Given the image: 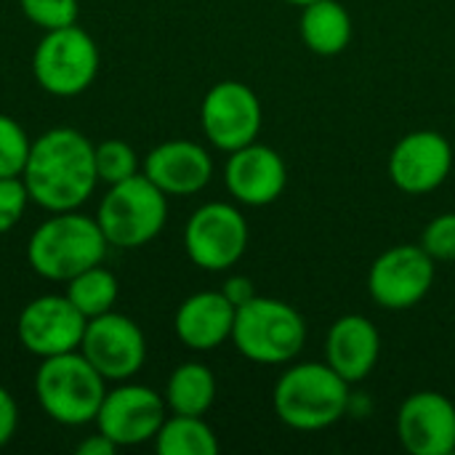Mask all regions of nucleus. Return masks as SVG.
<instances>
[{
	"instance_id": "obj_8",
	"label": "nucleus",
	"mask_w": 455,
	"mask_h": 455,
	"mask_svg": "<svg viewBox=\"0 0 455 455\" xmlns=\"http://www.w3.org/2000/svg\"><path fill=\"white\" fill-rule=\"evenodd\" d=\"M248 221L232 203L200 205L184 227V251L205 272L232 269L248 248Z\"/></svg>"
},
{
	"instance_id": "obj_28",
	"label": "nucleus",
	"mask_w": 455,
	"mask_h": 455,
	"mask_svg": "<svg viewBox=\"0 0 455 455\" xmlns=\"http://www.w3.org/2000/svg\"><path fill=\"white\" fill-rule=\"evenodd\" d=\"M29 192L21 181V176L0 179V235L11 232L29 208Z\"/></svg>"
},
{
	"instance_id": "obj_10",
	"label": "nucleus",
	"mask_w": 455,
	"mask_h": 455,
	"mask_svg": "<svg viewBox=\"0 0 455 455\" xmlns=\"http://www.w3.org/2000/svg\"><path fill=\"white\" fill-rule=\"evenodd\" d=\"M437 275V261L413 243L392 245L368 272V293L381 309L405 312L421 304Z\"/></svg>"
},
{
	"instance_id": "obj_26",
	"label": "nucleus",
	"mask_w": 455,
	"mask_h": 455,
	"mask_svg": "<svg viewBox=\"0 0 455 455\" xmlns=\"http://www.w3.org/2000/svg\"><path fill=\"white\" fill-rule=\"evenodd\" d=\"M19 8L27 16V21H32L43 32L77 24L80 16L77 0H19Z\"/></svg>"
},
{
	"instance_id": "obj_27",
	"label": "nucleus",
	"mask_w": 455,
	"mask_h": 455,
	"mask_svg": "<svg viewBox=\"0 0 455 455\" xmlns=\"http://www.w3.org/2000/svg\"><path fill=\"white\" fill-rule=\"evenodd\" d=\"M421 248L435 261H455V211L435 216L421 232Z\"/></svg>"
},
{
	"instance_id": "obj_16",
	"label": "nucleus",
	"mask_w": 455,
	"mask_h": 455,
	"mask_svg": "<svg viewBox=\"0 0 455 455\" xmlns=\"http://www.w3.org/2000/svg\"><path fill=\"white\" fill-rule=\"evenodd\" d=\"M224 184L235 203L264 208L285 192L288 168L277 149L253 141L229 152L224 165Z\"/></svg>"
},
{
	"instance_id": "obj_23",
	"label": "nucleus",
	"mask_w": 455,
	"mask_h": 455,
	"mask_svg": "<svg viewBox=\"0 0 455 455\" xmlns=\"http://www.w3.org/2000/svg\"><path fill=\"white\" fill-rule=\"evenodd\" d=\"M117 296H120V283L104 267V261L96 267H88L85 272L75 275L67 283V299L80 309L85 320L112 312L117 304Z\"/></svg>"
},
{
	"instance_id": "obj_14",
	"label": "nucleus",
	"mask_w": 455,
	"mask_h": 455,
	"mask_svg": "<svg viewBox=\"0 0 455 455\" xmlns=\"http://www.w3.org/2000/svg\"><path fill=\"white\" fill-rule=\"evenodd\" d=\"M453 171V147L440 131H411L389 152V179L405 195L440 189Z\"/></svg>"
},
{
	"instance_id": "obj_4",
	"label": "nucleus",
	"mask_w": 455,
	"mask_h": 455,
	"mask_svg": "<svg viewBox=\"0 0 455 455\" xmlns=\"http://www.w3.org/2000/svg\"><path fill=\"white\" fill-rule=\"evenodd\" d=\"M107 379L83 357L80 349L45 357L35 373V397L43 413L61 427H85L96 421Z\"/></svg>"
},
{
	"instance_id": "obj_21",
	"label": "nucleus",
	"mask_w": 455,
	"mask_h": 455,
	"mask_svg": "<svg viewBox=\"0 0 455 455\" xmlns=\"http://www.w3.org/2000/svg\"><path fill=\"white\" fill-rule=\"evenodd\" d=\"M163 397L171 413L205 416L216 403V376L205 363H181L171 371Z\"/></svg>"
},
{
	"instance_id": "obj_22",
	"label": "nucleus",
	"mask_w": 455,
	"mask_h": 455,
	"mask_svg": "<svg viewBox=\"0 0 455 455\" xmlns=\"http://www.w3.org/2000/svg\"><path fill=\"white\" fill-rule=\"evenodd\" d=\"M155 451L160 455H216L219 437L205 424L203 416H165L160 432L155 435Z\"/></svg>"
},
{
	"instance_id": "obj_31",
	"label": "nucleus",
	"mask_w": 455,
	"mask_h": 455,
	"mask_svg": "<svg viewBox=\"0 0 455 455\" xmlns=\"http://www.w3.org/2000/svg\"><path fill=\"white\" fill-rule=\"evenodd\" d=\"M77 453L80 455H115L117 453V445H115V443H112L107 435L96 432V435L85 437V440L77 445Z\"/></svg>"
},
{
	"instance_id": "obj_6",
	"label": "nucleus",
	"mask_w": 455,
	"mask_h": 455,
	"mask_svg": "<svg viewBox=\"0 0 455 455\" xmlns=\"http://www.w3.org/2000/svg\"><path fill=\"white\" fill-rule=\"evenodd\" d=\"M96 221L112 248L136 251L149 245L168 221V195L144 173L107 187Z\"/></svg>"
},
{
	"instance_id": "obj_19",
	"label": "nucleus",
	"mask_w": 455,
	"mask_h": 455,
	"mask_svg": "<svg viewBox=\"0 0 455 455\" xmlns=\"http://www.w3.org/2000/svg\"><path fill=\"white\" fill-rule=\"evenodd\" d=\"M381 355L379 328L365 315H344L339 317L325 336V363L347 381H365Z\"/></svg>"
},
{
	"instance_id": "obj_25",
	"label": "nucleus",
	"mask_w": 455,
	"mask_h": 455,
	"mask_svg": "<svg viewBox=\"0 0 455 455\" xmlns=\"http://www.w3.org/2000/svg\"><path fill=\"white\" fill-rule=\"evenodd\" d=\"M32 139L27 136L24 125L13 120L11 115L0 112V179L21 176L27 157H29Z\"/></svg>"
},
{
	"instance_id": "obj_32",
	"label": "nucleus",
	"mask_w": 455,
	"mask_h": 455,
	"mask_svg": "<svg viewBox=\"0 0 455 455\" xmlns=\"http://www.w3.org/2000/svg\"><path fill=\"white\" fill-rule=\"evenodd\" d=\"M285 3H291V5H299V8H304V5H309V3H315V0H285Z\"/></svg>"
},
{
	"instance_id": "obj_29",
	"label": "nucleus",
	"mask_w": 455,
	"mask_h": 455,
	"mask_svg": "<svg viewBox=\"0 0 455 455\" xmlns=\"http://www.w3.org/2000/svg\"><path fill=\"white\" fill-rule=\"evenodd\" d=\"M19 429V405L13 400V395L0 387V451L13 440Z\"/></svg>"
},
{
	"instance_id": "obj_17",
	"label": "nucleus",
	"mask_w": 455,
	"mask_h": 455,
	"mask_svg": "<svg viewBox=\"0 0 455 455\" xmlns=\"http://www.w3.org/2000/svg\"><path fill=\"white\" fill-rule=\"evenodd\" d=\"M141 173L168 197H189L211 184L213 157L197 141L171 139L149 149Z\"/></svg>"
},
{
	"instance_id": "obj_5",
	"label": "nucleus",
	"mask_w": 455,
	"mask_h": 455,
	"mask_svg": "<svg viewBox=\"0 0 455 455\" xmlns=\"http://www.w3.org/2000/svg\"><path fill=\"white\" fill-rule=\"evenodd\" d=\"M232 344L256 365H288L307 344V320L288 301L253 296L237 307Z\"/></svg>"
},
{
	"instance_id": "obj_13",
	"label": "nucleus",
	"mask_w": 455,
	"mask_h": 455,
	"mask_svg": "<svg viewBox=\"0 0 455 455\" xmlns=\"http://www.w3.org/2000/svg\"><path fill=\"white\" fill-rule=\"evenodd\" d=\"M88 320L67 299V293H45L32 299L16 320L19 344L32 357H56L80 349Z\"/></svg>"
},
{
	"instance_id": "obj_30",
	"label": "nucleus",
	"mask_w": 455,
	"mask_h": 455,
	"mask_svg": "<svg viewBox=\"0 0 455 455\" xmlns=\"http://www.w3.org/2000/svg\"><path fill=\"white\" fill-rule=\"evenodd\" d=\"M221 293H224L235 307H243V304H248V301L256 296V291H253V280H251V277H243V275H232V277H227V283L221 285Z\"/></svg>"
},
{
	"instance_id": "obj_18",
	"label": "nucleus",
	"mask_w": 455,
	"mask_h": 455,
	"mask_svg": "<svg viewBox=\"0 0 455 455\" xmlns=\"http://www.w3.org/2000/svg\"><path fill=\"white\" fill-rule=\"evenodd\" d=\"M237 307L221 291H200L181 301L173 317L176 339L192 352H213L232 341Z\"/></svg>"
},
{
	"instance_id": "obj_9",
	"label": "nucleus",
	"mask_w": 455,
	"mask_h": 455,
	"mask_svg": "<svg viewBox=\"0 0 455 455\" xmlns=\"http://www.w3.org/2000/svg\"><path fill=\"white\" fill-rule=\"evenodd\" d=\"M200 125L205 139L229 155L259 141L264 109L251 85L240 80H221L211 85L200 101Z\"/></svg>"
},
{
	"instance_id": "obj_11",
	"label": "nucleus",
	"mask_w": 455,
	"mask_h": 455,
	"mask_svg": "<svg viewBox=\"0 0 455 455\" xmlns=\"http://www.w3.org/2000/svg\"><path fill=\"white\" fill-rule=\"evenodd\" d=\"M168 416L165 397L144 384L120 381L107 389L96 413V432L107 435L117 448H136L152 443Z\"/></svg>"
},
{
	"instance_id": "obj_12",
	"label": "nucleus",
	"mask_w": 455,
	"mask_h": 455,
	"mask_svg": "<svg viewBox=\"0 0 455 455\" xmlns=\"http://www.w3.org/2000/svg\"><path fill=\"white\" fill-rule=\"evenodd\" d=\"M83 357L107 379V381H131L147 363V336L136 320L107 312L88 320L83 344Z\"/></svg>"
},
{
	"instance_id": "obj_20",
	"label": "nucleus",
	"mask_w": 455,
	"mask_h": 455,
	"mask_svg": "<svg viewBox=\"0 0 455 455\" xmlns=\"http://www.w3.org/2000/svg\"><path fill=\"white\" fill-rule=\"evenodd\" d=\"M299 32L317 56H339L352 43V16L339 0H315L301 8Z\"/></svg>"
},
{
	"instance_id": "obj_3",
	"label": "nucleus",
	"mask_w": 455,
	"mask_h": 455,
	"mask_svg": "<svg viewBox=\"0 0 455 455\" xmlns=\"http://www.w3.org/2000/svg\"><path fill=\"white\" fill-rule=\"evenodd\" d=\"M349 387L328 363L291 365L275 384V413L296 432L328 429L347 416Z\"/></svg>"
},
{
	"instance_id": "obj_15",
	"label": "nucleus",
	"mask_w": 455,
	"mask_h": 455,
	"mask_svg": "<svg viewBox=\"0 0 455 455\" xmlns=\"http://www.w3.org/2000/svg\"><path fill=\"white\" fill-rule=\"evenodd\" d=\"M397 437L413 455H451L455 451V405L451 397L421 389L397 411Z\"/></svg>"
},
{
	"instance_id": "obj_24",
	"label": "nucleus",
	"mask_w": 455,
	"mask_h": 455,
	"mask_svg": "<svg viewBox=\"0 0 455 455\" xmlns=\"http://www.w3.org/2000/svg\"><path fill=\"white\" fill-rule=\"evenodd\" d=\"M93 157H96L99 184L112 187V184H120V181H125V179L141 173V171H139L141 163H139L136 149H133L128 141H123V139H107V141L96 144Z\"/></svg>"
},
{
	"instance_id": "obj_7",
	"label": "nucleus",
	"mask_w": 455,
	"mask_h": 455,
	"mask_svg": "<svg viewBox=\"0 0 455 455\" xmlns=\"http://www.w3.org/2000/svg\"><path fill=\"white\" fill-rule=\"evenodd\" d=\"M99 67V45L80 24L48 29L32 53V75L37 85L59 99H75L85 93L96 80Z\"/></svg>"
},
{
	"instance_id": "obj_1",
	"label": "nucleus",
	"mask_w": 455,
	"mask_h": 455,
	"mask_svg": "<svg viewBox=\"0 0 455 455\" xmlns=\"http://www.w3.org/2000/svg\"><path fill=\"white\" fill-rule=\"evenodd\" d=\"M96 144L77 128H51L32 141L21 181L32 205L61 213L80 211L99 187Z\"/></svg>"
},
{
	"instance_id": "obj_2",
	"label": "nucleus",
	"mask_w": 455,
	"mask_h": 455,
	"mask_svg": "<svg viewBox=\"0 0 455 455\" xmlns=\"http://www.w3.org/2000/svg\"><path fill=\"white\" fill-rule=\"evenodd\" d=\"M107 237L96 216L80 211L51 213L27 240V264L51 283H69L75 275L96 267L107 256Z\"/></svg>"
}]
</instances>
